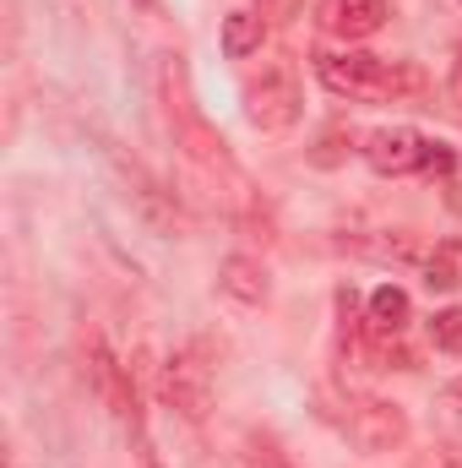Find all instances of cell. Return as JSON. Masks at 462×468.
Returning a JSON list of instances; mask_svg holds the SVG:
<instances>
[{
	"instance_id": "cell-3",
	"label": "cell",
	"mask_w": 462,
	"mask_h": 468,
	"mask_svg": "<svg viewBox=\"0 0 462 468\" xmlns=\"http://www.w3.org/2000/svg\"><path fill=\"white\" fill-rule=\"evenodd\" d=\"M158 392H163V403H169L180 420H191V425L207 420V409H213V365H207L202 344H185V349H174L163 359Z\"/></svg>"
},
{
	"instance_id": "cell-2",
	"label": "cell",
	"mask_w": 462,
	"mask_h": 468,
	"mask_svg": "<svg viewBox=\"0 0 462 468\" xmlns=\"http://www.w3.org/2000/svg\"><path fill=\"white\" fill-rule=\"evenodd\" d=\"M316 77L338 93V99H359V104H381V99H397L414 77L397 71L392 60L370 55V49H321L316 55Z\"/></svg>"
},
{
	"instance_id": "cell-10",
	"label": "cell",
	"mask_w": 462,
	"mask_h": 468,
	"mask_svg": "<svg viewBox=\"0 0 462 468\" xmlns=\"http://www.w3.org/2000/svg\"><path fill=\"white\" fill-rule=\"evenodd\" d=\"M425 283L436 294L462 289V239H436V250L425 256Z\"/></svg>"
},
{
	"instance_id": "cell-17",
	"label": "cell",
	"mask_w": 462,
	"mask_h": 468,
	"mask_svg": "<svg viewBox=\"0 0 462 468\" xmlns=\"http://www.w3.org/2000/svg\"><path fill=\"white\" fill-rule=\"evenodd\" d=\"M441 468H462V458H446V463H441Z\"/></svg>"
},
{
	"instance_id": "cell-5",
	"label": "cell",
	"mask_w": 462,
	"mask_h": 468,
	"mask_svg": "<svg viewBox=\"0 0 462 468\" xmlns=\"http://www.w3.org/2000/svg\"><path fill=\"white\" fill-rule=\"evenodd\" d=\"M348 436H353V447L370 452V458L397 452V447L408 441V414H403L397 403H386V398H359V403L348 409Z\"/></svg>"
},
{
	"instance_id": "cell-12",
	"label": "cell",
	"mask_w": 462,
	"mask_h": 468,
	"mask_svg": "<svg viewBox=\"0 0 462 468\" xmlns=\"http://www.w3.org/2000/svg\"><path fill=\"white\" fill-rule=\"evenodd\" d=\"M261 38H267V22H261L256 11H229V16H224V55H229V60L256 55Z\"/></svg>"
},
{
	"instance_id": "cell-15",
	"label": "cell",
	"mask_w": 462,
	"mask_h": 468,
	"mask_svg": "<svg viewBox=\"0 0 462 468\" xmlns=\"http://www.w3.org/2000/svg\"><path fill=\"white\" fill-rule=\"evenodd\" d=\"M419 169H425V175H452V169H457V153H452L446 142H430V136H425V164H419Z\"/></svg>"
},
{
	"instance_id": "cell-14",
	"label": "cell",
	"mask_w": 462,
	"mask_h": 468,
	"mask_svg": "<svg viewBox=\"0 0 462 468\" xmlns=\"http://www.w3.org/2000/svg\"><path fill=\"white\" fill-rule=\"evenodd\" d=\"M430 344L441 354H462V305H446L430 316Z\"/></svg>"
},
{
	"instance_id": "cell-18",
	"label": "cell",
	"mask_w": 462,
	"mask_h": 468,
	"mask_svg": "<svg viewBox=\"0 0 462 468\" xmlns=\"http://www.w3.org/2000/svg\"><path fill=\"white\" fill-rule=\"evenodd\" d=\"M136 5H147V11H152V5H158V0H136Z\"/></svg>"
},
{
	"instance_id": "cell-7",
	"label": "cell",
	"mask_w": 462,
	"mask_h": 468,
	"mask_svg": "<svg viewBox=\"0 0 462 468\" xmlns=\"http://www.w3.org/2000/svg\"><path fill=\"white\" fill-rule=\"evenodd\" d=\"M364 164L375 175H414L425 164V136L414 125H386L364 136Z\"/></svg>"
},
{
	"instance_id": "cell-8",
	"label": "cell",
	"mask_w": 462,
	"mask_h": 468,
	"mask_svg": "<svg viewBox=\"0 0 462 468\" xmlns=\"http://www.w3.org/2000/svg\"><path fill=\"white\" fill-rule=\"evenodd\" d=\"M321 27L332 38L359 44V38L386 27V0H321Z\"/></svg>"
},
{
	"instance_id": "cell-11",
	"label": "cell",
	"mask_w": 462,
	"mask_h": 468,
	"mask_svg": "<svg viewBox=\"0 0 462 468\" xmlns=\"http://www.w3.org/2000/svg\"><path fill=\"white\" fill-rule=\"evenodd\" d=\"M370 327H375L381 338H397V333L408 327V294H403L397 283H381V289L370 294Z\"/></svg>"
},
{
	"instance_id": "cell-13",
	"label": "cell",
	"mask_w": 462,
	"mask_h": 468,
	"mask_svg": "<svg viewBox=\"0 0 462 468\" xmlns=\"http://www.w3.org/2000/svg\"><path fill=\"white\" fill-rule=\"evenodd\" d=\"M245 468H294V458L283 452V441H278V436L250 431V436H245Z\"/></svg>"
},
{
	"instance_id": "cell-16",
	"label": "cell",
	"mask_w": 462,
	"mask_h": 468,
	"mask_svg": "<svg viewBox=\"0 0 462 468\" xmlns=\"http://www.w3.org/2000/svg\"><path fill=\"white\" fill-rule=\"evenodd\" d=\"M441 398H446V409H452V414H457V420H462V381H452V387H446Z\"/></svg>"
},
{
	"instance_id": "cell-4",
	"label": "cell",
	"mask_w": 462,
	"mask_h": 468,
	"mask_svg": "<svg viewBox=\"0 0 462 468\" xmlns=\"http://www.w3.org/2000/svg\"><path fill=\"white\" fill-rule=\"evenodd\" d=\"M299 77H294V66L289 60H272V66H261V77H250L245 82V115L256 131H267V136H278V131H289L294 120H299Z\"/></svg>"
},
{
	"instance_id": "cell-9",
	"label": "cell",
	"mask_w": 462,
	"mask_h": 468,
	"mask_svg": "<svg viewBox=\"0 0 462 468\" xmlns=\"http://www.w3.org/2000/svg\"><path fill=\"white\" fill-rule=\"evenodd\" d=\"M218 289H224L229 300H239V305H261V300H267V267H261L256 256H224Z\"/></svg>"
},
{
	"instance_id": "cell-1",
	"label": "cell",
	"mask_w": 462,
	"mask_h": 468,
	"mask_svg": "<svg viewBox=\"0 0 462 468\" xmlns=\"http://www.w3.org/2000/svg\"><path fill=\"white\" fill-rule=\"evenodd\" d=\"M158 88H163V110H169V125H174V142L185 147V164L213 186V197H224L234 213H245V207H250V180L239 175V164L229 158L224 136L196 115L180 55H163V66H158Z\"/></svg>"
},
{
	"instance_id": "cell-6",
	"label": "cell",
	"mask_w": 462,
	"mask_h": 468,
	"mask_svg": "<svg viewBox=\"0 0 462 468\" xmlns=\"http://www.w3.org/2000/svg\"><path fill=\"white\" fill-rule=\"evenodd\" d=\"M104 153H110L115 175L125 180V191H131L136 213H142V218H147V224H152L158 234H174V229H180V202H174V191H163V186H158V180H152V175H147L136 158H125V153H120L115 142H110Z\"/></svg>"
}]
</instances>
